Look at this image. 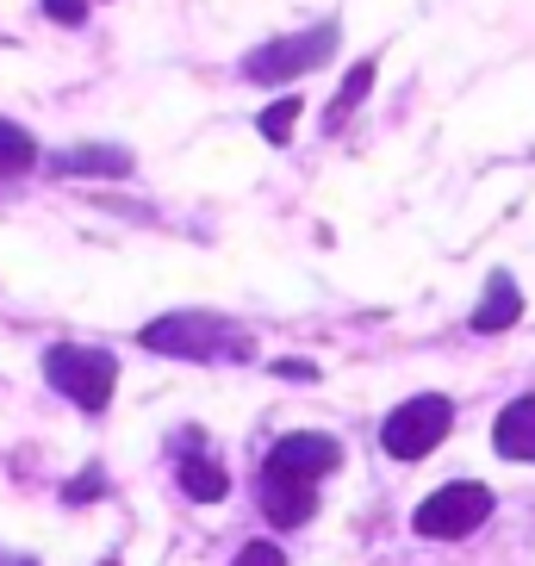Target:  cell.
I'll use <instances>...</instances> for the list:
<instances>
[{"label":"cell","instance_id":"obj_6","mask_svg":"<svg viewBox=\"0 0 535 566\" xmlns=\"http://www.w3.org/2000/svg\"><path fill=\"white\" fill-rule=\"evenodd\" d=\"M343 467V442L336 436H318V430H300V436H281L274 449H268L262 473H286V480H312L318 485L324 473Z\"/></svg>","mask_w":535,"mask_h":566},{"label":"cell","instance_id":"obj_9","mask_svg":"<svg viewBox=\"0 0 535 566\" xmlns=\"http://www.w3.org/2000/svg\"><path fill=\"white\" fill-rule=\"evenodd\" d=\"M523 317V293H517V281H511V274H492V281H485V300L473 305V331L480 336H499V331H511V324H517Z\"/></svg>","mask_w":535,"mask_h":566},{"label":"cell","instance_id":"obj_5","mask_svg":"<svg viewBox=\"0 0 535 566\" xmlns=\"http://www.w3.org/2000/svg\"><path fill=\"white\" fill-rule=\"evenodd\" d=\"M492 516V492H485L480 480H454V485H436L430 499L418 504V516H411V530L423 535V542H461V535H473Z\"/></svg>","mask_w":535,"mask_h":566},{"label":"cell","instance_id":"obj_13","mask_svg":"<svg viewBox=\"0 0 535 566\" xmlns=\"http://www.w3.org/2000/svg\"><path fill=\"white\" fill-rule=\"evenodd\" d=\"M181 492L187 499H200V504H218L224 499V492H231V473H224V467L218 461H181Z\"/></svg>","mask_w":535,"mask_h":566},{"label":"cell","instance_id":"obj_14","mask_svg":"<svg viewBox=\"0 0 535 566\" xmlns=\"http://www.w3.org/2000/svg\"><path fill=\"white\" fill-rule=\"evenodd\" d=\"M262 137L268 144H293V132H300V94H281L274 106H262Z\"/></svg>","mask_w":535,"mask_h":566},{"label":"cell","instance_id":"obj_11","mask_svg":"<svg viewBox=\"0 0 535 566\" xmlns=\"http://www.w3.org/2000/svg\"><path fill=\"white\" fill-rule=\"evenodd\" d=\"M374 75H380V63H374V56H361V63H355L349 75H343V87H336V101L324 106V132H343V118H349L355 106L368 101V87H374Z\"/></svg>","mask_w":535,"mask_h":566},{"label":"cell","instance_id":"obj_4","mask_svg":"<svg viewBox=\"0 0 535 566\" xmlns=\"http://www.w3.org/2000/svg\"><path fill=\"white\" fill-rule=\"evenodd\" d=\"M454 430V405L442 392H418V399H405L399 411L380 423V449L392 461H423V454Z\"/></svg>","mask_w":535,"mask_h":566},{"label":"cell","instance_id":"obj_3","mask_svg":"<svg viewBox=\"0 0 535 566\" xmlns=\"http://www.w3.org/2000/svg\"><path fill=\"white\" fill-rule=\"evenodd\" d=\"M44 380H51L69 405L106 411V405H113V386H118V361L106 349H94V343H51V349H44Z\"/></svg>","mask_w":535,"mask_h":566},{"label":"cell","instance_id":"obj_18","mask_svg":"<svg viewBox=\"0 0 535 566\" xmlns=\"http://www.w3.org/2000/svg\"><path fill=\"white\" fill-rule=\"evenodd\" d=\"M274 374H281V380H318V367H312V361H293V355H286V361H274Z\"/></svg>","mask_w":535,"mask_h":566},{"label":"cell","instance_id":"obj_15","mask_svg":"<svg viewBox=\"0 0 535 566\" xmlns=\"http://www.w3.org/2000/svg\"><path fill=\"white\" fill-rule=\"evenodd\" d=\"M231 566H286V554H281V548H274V542H250V548L237 554V560H231Z\"/></svg>","mask_w":535,"mask_h":566},{"label":"cell","instance_id":"obj_16","mask_svg":"<svg viewBox=\"0 0 535 566\" xmlns=\"http://www.w3.org/2000/svg\"><path fill=\"white\" fill-rule=\"evenodd\" d=\"M44 19H56V25H82L87 0H44Z\"/></svg>","mask_w":535,"mask_h":566},{"label":"cell","instance_id":"obj_12","mask_svg":"<svg viewBox=\"0 0 535 566\" xmlns=\"http://www.w3.org/2000/svg\"><path fill=\"white\" fill-rule=\"evenodd\" d=\"M38 168V137L13 118H0V175L13 181V175H32Z\"/></svg>","mask_w":535,"mask_h":566},{"label":"cell","instance_id":"obj_2","mask_svg":"<svg viewBox=\"0 0 535 566\" xmlns=\"http://www.w3.org/2000/svg\"><path fill=\"white\" fill-rule=\"evenodd\" d=\"M331 56H336V19H324L312 32H286V38L255 44V51L243 56V82L286 87V82H300V75H312V69H324Z\"/></svg>","mask_w":535,"mask_h":566},{"label":"cell","instance_id":"obj_7","mask_svg":"<svg viewBox=\"0 0 535 566\" xmlns=\"http://www.w3.org/2000/svg\"><path fill=\"white\" fill-rule=\"evenodd\" d=\"M262 516L274 530H300L305 516L318 511V485L312 480H286V473H262Z\"/></svg>","mask_w":535,"mask_h":566},{"label":"cell","instance_id":"obj_8","mask_svg":"<svg viewBox=\"0 0 535 566\" xmlns=\"http://www.w3.org/2000/svg\"><path fill=\"white\" fill-rule=\"evenodd\" d=\"M492 442H499L504 461H535V392L504 405L499 423H492Z\"/></svg>","mask_w":535,"mask_h":566},{"label":"cell","instance_id":"obj_17","mask_svg":"<svg viewBox=\"0 0 535 566\" xmlns=\"http://www.w3.org/2000/svg\"><path fill=\"white\" fill-rule=\"evenodd\" d=\"M106 485H101V473H82V480L69 485V504H82V499H101Z\"/></svg>","mask_w":535,"mask_h":566},{"label":"cell","instance_id":"obj_1","mask_svg":"<svg viewBox=\"0 0 535 566\" xmlns=\"http://www.w3.org/2000/svg\"><path fill=\"white\" fill-rule=\"evenodd\" d=\"M144 349L181 355V361H250L255 336L250 324L218 317V312H162L144 324Z\"/></svg>","mask_w":535,"mask_h":566},{"label":"cell","instance_id":"obj_10","mask_svg":"<svg viewBox=\"0 0 535 566\" xmlns=\"http://www.w3.org/2000/svg\"><path fill=\"white\" fill-rule=\"evenodd\" d=\"M56 175H106V181H125L132 175V150L125 144H75V150L56 156Z\"/></svg>","mask_w":535,"mask_h":566}]
</instances>
